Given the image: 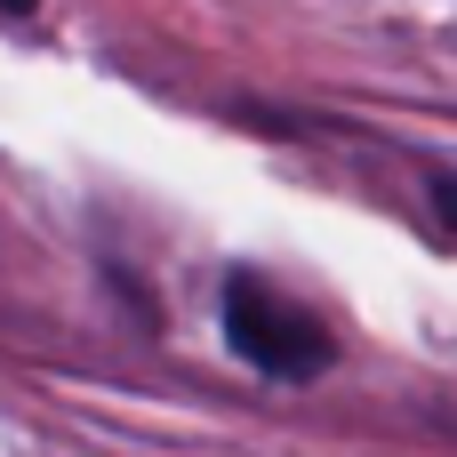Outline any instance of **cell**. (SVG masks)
<instances>
[{"mask_svg": "<svg viewBox=\"0 0 457 457\" xmlns=\"http://www.w3.org/2000/svg\"><path fill=\"white\" fill-rule=\"evenodd\" d=\"M225 337H233V353L249 370H265L281 386H305V378H321L337 361V337L305 305H289L281 289H265L257 273H233L225 281Z\"/></svg>", "mask_w": 457, "mask_h": 457, "instance_id": "obj_1", "label": "cell"}, {"mask_svg": "<svg viewBox=\"0 0 457 457\" xmlns=\"http://www.w3.org/2000/svg\"><path fill=\"white\" fill-rule=\"evenodd\" d=\"M434 209H442V225H450V217H457V185H450V177H442V169H434Z\"/></svg>", "mask_w": 457, "mask_h": 457, "instance_id": "obj_2", "label": "cell"}, {"mask_svg": "<svg viewBox=\"0 0 457 457\" xmlns=\"http://www.w3.org/2000/svg\"><path fill=\"white\" fill-rule=\"evenodd\" d=\"M32 8H40V0H0V16H32Z\"/></svg>", "mask_w": 457, "mask_h": 457, "instance_id": "obj_3", "label": "cell"}]
</instances>
